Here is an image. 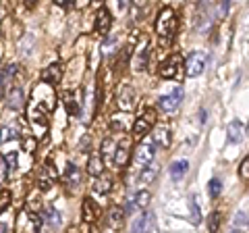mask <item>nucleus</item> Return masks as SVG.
Segmentation results:
<instances>
[{
    "label": "nucleus",
    "instance_id": "nucleus-1",
    "mask_svg": "<svg viewBox=\"0 0 249 233\" xmlns=\"http://www.w3.org/2000/svg\"><path fill=\"white\" fill-rule=\"evenodd\" d=\"M175 32H177V13L170 9V6H164V9L160 11L158 19H156V34H158L162 40H170Z\"/></svg>",
    "mask_w": 249,
    "mask_h": 233
},
{
    "label": "nucleus",
    "instance_id": "nucleus-2",
    "mask_svg": "<svg viewBox=\"0 0 249 233\" xmlns=\"http://www.w3.org/2000/svg\"><path fill=\"white\" fill-rule=\"evenodd\" d=\"M116 104L124 113H131L137 106V94L131 83H123L119 88V92H116Z\"/></svg>",
    "mask_w": 249,
    "mask_h": 233
},
{
    "label": "nucleus",
    "instance_id": "nucleus-3",
    "mask_svg": "<svg viewBox=\"0 0 249 233\" xmlns=\"http://www.w3.org/2000/svg\"><path fill=\"white\" fill-rule=\"evenodd\" d=\"M208 63V54L201 52V50H193L189 57H187V63H185V73L187 77H197L204 73Z\"/></svg>",
    "mask_w": 249,
    "mask_h": 233
},
{
    "label": "nucleus",
    "instance_id": "nucleus-4",
    "mask_svg": "<svg viewBox=\"0 0 249 233\" xmlns=\"http://www.w3.org/2000/svg\"><path fill=\"white\" fill-rule=\"evenodd\" d=\"M42 227V219L29 211H23L17 219V233H37Z\"/></svg>",
    "mask_w": 249,
    "mask_h": 233
},
{
    "label": "nucleus",
    "instance_id": "nucleus-5",
    "mask_svg": "<svg viewBox=\"0 0 249 233\" xmlns=\"http://www.w3.org/2000/svg\"><path fill=\"white\" fill-rule=\"evenodd\" d=\"M183 69V57L181 54H170V57L164 60V63L160 65V69H158V73H160V77H164V79H173V77H177L178 75V71Z\"/></svg>",
    "mask_w": 249,
    "mask_h": 233
},
{
    "label": "nucleus",
    "instance_id": "nucleus-6",
    "mask_svg": "<svg viewBox=\"0 0 249 233\" xmlns=\"http://www.w3.org/2000/svg\"><path fill=\"white\" fill-rule=\"evenodd\" d=\"M181 102H183V88H181V85H177V88L170 92V94L160 96L158 106H160L164 113H173V111H177V108L181 106Z\"/></svg>",
    "mask_w": 249,
    "mask_h": 233
},
{
    "label": "nucleus",
    "instance_id": "nucleus-7",
    "mask_svg": "<svg viewBox=\"0 0 249 233\" xmlns=\"http://www.w3.org/2000/svg\"><path fill=\"white\" fill-rule=\"evenodd\" d=\"M154 123H156V111L154 108H145V111L142 113V116L135 119V123H133V134L135 136H145L147 131L154 127Z\"/></svg>",
    "mask_w": 249,
    "mask_h": 233
},
{
    "label": "nucleus",
    "instance_id": "nucleus-8",
    "mask_svg": "<svg viewBox=\"0 0 249 233\" xmlns=\"http://www.w3.org/2000/svg\"><path fill=\"white\" fill-rule=\"evenodd\" d=\"M154 156H156V148H154L152 142H142L135 148V162H137V167H142V169L150 167Z\"/></svg>",
    "mask_w": 249,
    "mask_h": 233
},
{
    "label": "nucleus",
    "instance_id": "nucleus-9",
    "mask_svg": "<svg viewBox=\"0 0 249 233\" xmlns=\"http://www.w3.org/2000/svg\"><path fill=\"white\" fill-rule=\"evenodd\" d=\"M112 27V15L108 11V6H100V11L96 13V23H93V29H96L98 36H108Z\"/></svg>",
    "mask_w": 249,
    "mask_h": 233
},
{
    "label": "nucleus",
    "instance_id": "nucleus-10",
    "mask_svg": "<svg viewBox=\"0 0 249 233\" xmlns=\"http://www.w3.org/2000/svg\"><path fill=\"white\" fill-rule=\"evenodd\" d=\"M17 73H19L17 65H6V67L0 69V100L4 98L6 92H11L9 88H11V85H15L13 79H15V75H17Z\"/></svg>",
    "mask_w": 249,
    "mask_h": 233
},
{
    "label": "nucleus",
    "instance_id": "nucleus-11",
    "mask_svg": "<svg viewBox=\"0 0 249 233\" xmlns=\"http://www.w3.org/2000/svg\"><path fill=\"white\" fill-rule=\"evenodd\" d=\"M131 158V137H123L114 152V165L116 167H124Z\"/></svg>",
    "mask_w": 249,
    "mask_h": 233
},
{
    "label": "nucleus",
    "instance_id": "nucleus-12",
    "mask_svg": "<svg viewBox=\"0 0 249 233\" xmlns=\"http://www.w3.org/2000/svg\"><path fill=\"white\" fill-rule=\"evenodd\" d=\"M62 79V63H52L42 71V81L48 85H56Z\"/></svg>",
    "mask_w": 249,
    "mask_h": 233
},
{
    "label": "nucleus",
    "instance_id": "nucleus-13",
    "mask_svg": "<svg viewBox=\"0 0 249 233\" xmlns=\"http://www.w3.org/2000/svg\"><path fill=\"white\" fill-rule=\"evenodd\" d=\"M124 213L123 208H119V206H112L110 211H108V214H106V223H108V227L110 229H114V231H121L123 229V225H124Z\"/></svg>",
    "mask_w": 249,
    "mask_h": 233
},
{
    "label": "nucleus",
    "instance_id": "nucleus-14",
    "mask_svg": "<svg viewBox=\"0 0 249 233\" xmlns=\"http://www.w3.org/2000/svg\"><path fill=\"white\" fill-rule=\"evenodd\" d=\"M152 225H154V213H143L139 219H135L131 233H150Z\"/></svg>",
    "mask_w": 249,
    "mask_h": 233
},
{
    "label": "nucleus",
    "instance_id": "nucleus-15",
    "mask_svg": "<svg viewBox=\"0 0 249 233\" xmlns=\"http://www.w3.org/2000/svg\"><path fill=\"white\" fill-rule=\"evenodd\" d=\"M23 102H25V92H23L21 83H15L11 92H9V106L11 108H21Z\"/></svg>",
    "mask_w": 249,
    "mask_h": 233
},
{
    "label": "nucleus",
    "instance_id": "nucleus-16",
    "mask_svg": "<svg viewBox=\"0 0 249 233\" xmlns=\"http://www.w3.org/2000/svg\"><path fill=\"white\" fill-rule=\"evenodd\" d=\"M154 144H158L160 148H168L170 146V127L168 125H158L154 129Z\"/></svg>",
    "mask_w": 249,
    "mask_h": 233
},
{
    "label": "nucleus",
    "instance_id": "nucleus-17",
    "mask_svg": "<svg viewBox=\"0 0 249 233\" xmlns=\"http://www.w3.org/2000/svg\"><path fill=\"white\" fill-rule=\"evenodd\" d=\"M88 173L93 177V179L104 175V160H102V156H98V154H91V156L88 158Z\"/></svg>",
    "mask_w": 249,
    "mask_h": 233
},
{
    "label": "nucleus",
    "instance_id": "nucleus-18",
    "mask_svg": "<svg viewBox=\"0 0 249 233\" xmlns=\"http://www.w3.org/2000/svg\"><path fill=\"white\" fill-rule=\"evenodd\" d=\"M227 134H229V142H241L245 136V127H243V123L241 121H231L229 123V127H227Z\"/></svg>",
    "mask_w": 249,
    "mask_h": 233
},
{
    "label": "nucleus",
    "instance_id": "nucleus-19",
    "mask_svg": "<svg viewBox=\"0 0 249 233\" xmlns=\"http://www.w3.org/2000/svg\"><path fill=\"white\" fill-rule=\"evenodd\" d=\"M65 179H67V183L71 185V188H77V185H81V171L77 169L73 162H69V165H67Z\"/></svg>",
    "mask_w": 249,
    "mask_h": 233
},
{
    "label": "nucleus",
    "instance_id": "nucleus-20",
    "mask_svg": "<svg viewBox=\"0 0 249 233\" xmlns=\"http://www.w3.org/2000/svg\"><path fill=\"white\" fill-rule=\"evenodd\" d=\"M81 214H83V221H85V223H93V221H96V216H98V206L93 204L91 198H85V200H83V211H81Z\"/></svg>",
    "mask_w": 249,
    "mask_h": 233
},
{
    "label": "nucleus",
    "instance_id": "nucleus-21",
    "mask_svg": "<svg viewBox=\"0 0 249 233\" xmlns=\"http://www.w3.org/2000/svg\"><path fill=\"white\" fill-rule=\"evenodd\" d=\"M91 185H93V192H98V194H108V192L112 190V179L104 173L102 177H96Z\"/></svg>",
    "mask_w": 249,
    "mask_h": 233
},
{
    "label": "nucleus",
    "instance_id": "nucleus-22",
    "mask_svg": "<svg viewBox=\"0 0 249 233\" xmlns=\"http://www.w3.org/2000/svg\"><path fill=\"white\" fill-rule=\"evenodd\" d=\"M62 100H65V106H67L69 115H77V113H79V102H77V98H75L73 92H65V94H62Z\"/></svg>",
    "mask_w": 249,
    "mask_h": 233
},
{
    "label": "nucleus",
    "instance_id": "nucleus-23",
    "mask_svg": "<svg viewBox=\"0 0 249 233\" xmlns=\"http://www.w3.org/2000/svg\"><path fill=\"white\" fill-rule=\"evenodd\" d=\"M187 169H189V162L187 160H177L170 165V177L173 179H181V177L187 173Z\"/></svg>",
    "mask_w": 249,
    "mask_h": 233
},
{
    "label": "nucleus",
    "instance_id": "nucleus-24",
    "mask_svg": "<svg viewBox=\"0 0 249 233\" xmlns=\"http://www.w3.org/2000/svg\"><path fill=\"white\" fill-rule=\"evenodd\" d=\"M189 216H191L193 225L201 223V211H199V204H197V196H191V200H189Z\"/></svg>",
    "mask_w": 249,
    "mask_h": 233
},
{
    "label": "nucleus",
    "instance_id": "nucleus-25",
    "mask_svg": "<svg viewBox=\"0 0 249 233\" xmlns=\"http://www.w3.org/2000/svg\"><path fill=\"white\" fill-rule=\"evenodd\" d=\"M19 136V129L15 125H4L2 129H0V144H6L11 142V139H15Z\"/></svg>",
    "mask_w": 249,
    "mask_h": 233
},
{
    "label": "nucleus",
    "instance_id": "nucleus-26",
    "mask_svg": "<svg viewBox=\"0 0 249 233\" xmlns=\"http://www.w3.org/2000/svg\"><path fill=\"white\" fill-rule=\"evenodd\" d=\"M116 46H119V36H108L102 42V52L112 57V54H116Z\"/></svg>",
    "mask_w": 249,
    "mask_h": 233
},
{
    "label": "nucleus",
    "instance_id": "nucleus-27",
    "mask_svg": "<svg viewBox=\"0 0 249 233\" xmlns=\"http://www.w3.org/2000/svg\"><path fill=\"white\" fill-rule=\"evenodd\" d=\"M156 175H158V171H156V167H145L142 169V173H139V183L142 185H147V183H152L156 179Z\"/></svg>",
    "mask_w": 249,
    "mask_h": 233
},
{
    "label": "nucleus",
    "instance_id": "nucleus-28",
    "mask_svg": "<svg viewBox=\"0 0 249 233\" xmlns=\"http://www.w3.org/2000/svg\"><path fill=\"white\" fill-rule=\"evenodd\" d=\"M100 152H102V158H108V156H112V158H114L116 146H114V142H112V137H104V139H102Z\"/></svg>",
    "mask_w": 249,
    "mask_h": 233
},
{
    "label": "nucleus",
    "instance_id": "nucleus-29",
    "mask_svg": "<svg viewBox=\"0 0 249 233\" xmlns=\"http://www.w3.org/2000/svg\"><path fill=\"white\" fill-rule=\"evenodd\" d=\"M150 200H152V194L147 192V190H142V192H139L137 196L133 198V204H135V208H145Z\"/></svg>",
    "mask_w": 249,
    "mask_h": 233
},
{
    "label": "nucleus",
    "instance_id": "nucleus-30",
    "mask_svg": "<svg viewBox=\"0 0 249 233\" xmlns=\"http://www.w3.org/2000/svg\"><path fill=\"white\" fill-rule=\"evenodd\" d=\"M147 48L143 50H137V58H135V71H143L145 65H147Z\"/></svg>",
    "mask_w": 249,
    "mask_h": 233
},
{
    "label": "nucleus",
    "instance_id": "nucleus-31",
    "mask_svg": "<svg viewBox=\"0 0 249 233\" xmlns=\"http://www.w3.org/2000/svg\"><path fill=\"white\" fill-rule=\"evenodd\" d=\"M110 127L114 131H124L127 129V116H121V115H114L110 119Z\"/></svg>",
    "mask_w": 249,
    "mask_h": 233
},
{
    "label": "nucleus",
    "instance_id": "nucleus-32",
    "mask_svg": "<svg viewBox=\"0 0 249 233\" xmlns=\"http://www.w3.org/2000/svg\"><path fill=\"white\" fill-rule=\"evenodd\" d=\"M50 188H52V177L46 175L44 171H42V177L37 179V190H40V192H48Z\"/></svg>",
    "mask_w": 249,
    "mask_h": 233
},
{
    "label": "nucleus",
    "instance_id": "nucleus-33",
    "mask_svg": "<svg viewBox=\"0 0 249 233\" xmlns=\"http://www.w3.org/2000/svg\"><path fill=\"white\" fill-rule=\"evenodd\" d=\"M208 225H210V233H218V227H220V213H212L208 219Z\"/></svg>",
    "mask_w": 249,
    "mask_h": 233
},
{
    "label": "nucleus",
    "instance_id": "nucleus-34",
    "mask_svg": "<svg viewBox=\"0 0 249 233\" xmlns=\"http://www.w3.org/2000/svg\"><path fill=\"white\" fill-rule=\"evenodd\" d=\"M6 175H9V165H6V156L0 154V188L6 183Z\"/></svg>",
    "mask_w": 249,
    "mask_h": 233
},
{
    "label": "nucleus",
    "instance_id": "nucleus-35",
    "mask_svg": "<svg viewBox=\"0 0 249 233\" xmlns=\"http://www.w3.org/2000/svg\"><path fill=\"white\" fill-rule=\"evenodd\" d=\"M208 190H210V196L212 198H218V194H220V190H222V183H220V179H214L208 183Z\"/></svg>",
    "mask_w": 249,
    "mask_h": 233
},
{
    "label": "nucleus",
    "instance_id": "nucleus-36",
    "mask_svg": "<svg viewBox=\"0 0 249 233\" xmlns=\"http://www.w3.org/2000/svg\"><path fill=\"white\" fill-rule=\"evenodd\" d=\"M239 177H241V179H245V181H249V154L243 158V162H241V167H239Z\"/></svg>",
    "mask_w": 249,
    "mask_h": 233
},
{
    "label": "nucleus",
    "instance_id": "nucleus-37",
    "mask_svg": "<svg viewBox=\"0 0 249 233\" xmlns=\"http://www.w3.org/2000/svg\"><path fill=\"white\" fill-rule=\"evenodd\" d=\"M23 150H27V152H34L36 150V139L34 137H23Z\"/></svg>",
    "mask_w": 249,
    "mask_h": 233
},
{
    "label": "nucleus",
    "instance_id": "nucleus-38",
    "mask_svg": "<svg viewBox=\"0 0 249 233\" xmlns=\"http://www.w3.org/2000/svg\"><path fill=\"white\" fill-rule=\"evenodd\" d=\"M44 173L46 175H50L52 177V179H56V171H54V165H52V160H46V169H44Z\"/></svg>",
    "mask_w": 249,
    "mask_h": 233
},
{
    "label": "nucleus",
    "instance_id": "nucleus-39",
    "mask_svg": "<svg viewBox=\"0 0 249 233\" xmlns=\"http://www.w3.org/2000/svg\"><path fill=\"white\" fill-rule=\"evenodd\" d=\"M6 165H9V169H17V152H9V156H6Z\"/></svg>",
    "mask_w": 249,
    "mask_h": 233
},
{
    "label": "nucleus",
    "instance_id": "nucleus-40",
    "mask_svg": "<svg viewBox=\"0 0 249 233\" xmlns=\"http://www.w3.org/2000/svg\"><path fill=\"white\" fill-rule=\"evenodd\" d=\"M50 223L56 227V225H60V214L56 211H50Z\"/></svg>",
    "mask_w": 249,
    "mask_h": 233
},
{
    "label": "nucleus",
    "instance_id": "nucleus-41",
    "mask_svg": "<svg viewBox=\"0 0 249 233\" xmlns=\"http://www.w3.org/2000/svg\"><path fill=\"white\" fill-rule=\"evenodd\" d=\"M9 202H11V194H9V192H2V202H0V208L6 206Z\"/></svg>",
    "mask_w": 249,
    "mask_h": 233
},
{
    "label": "nucleus",
    "instance_id": "nucleus-42",
    "mask_svg": "<svg viewBox=\"0 0 249 233\" xmlns=\"http://www.w3.org/2000/svg\"><path fill=\"white\" fill-rule=\"evenodd\" d=\"M237 225L239 223H245V213H237V221H235Z\"/></svg>",
    "mask_w": 249,
    "mask_h": 233
},
{
    "label": "nucleus",
    "instance_id": "nucleus-43",
    "mask_svg": "<svg viewBox=\"0 0 249 233\" xmlns=\"http://www.w3.org/2000/svg\"><path fill=\"white\" fill-rule=\"evenodd\" d=\"M54 2H56L58 6H69V2H71V0H54Z\"/></svg>",
    "mask_w": 249,
    "mask_h": 233
},
{
    "label": "nucleus",
    "instance_id": "nucleus-44",
    "mask_svg": "<svg viewBox=\"0 0 249 233\" xmlns=\"http://www.w3.org/2000/svg\"><path fill=\"white\" fill-rule=\"evenodd\" d=\"M232 233H243V231H232Z\"/></svg>",
    "mask_w": 249,
    "mask_h": 233
},
{
    "label": "nucleus",
    "instance_id": "nucleus-45",
    "mask_svg": "<svg viewBox=\"0 0 249 233\" xmlns=\"http://www.w3.org/2000/svg\"><path fill=\"white\" fill-rule=\"evenodd\" d=\"M0 23H2V15H0Z\"/></svg>",
    "mask_w": 249,
    "mask_h": 233
}]
</instances>
